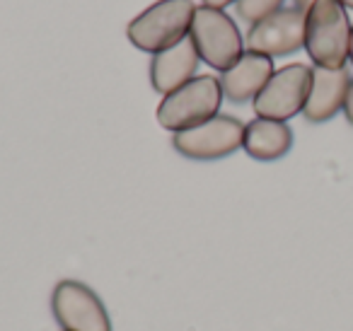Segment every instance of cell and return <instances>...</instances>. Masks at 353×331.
Here are the masks:
<instances>
[{
	"mask_svg": "<svg viewBox=\"0 0 353 331\" xmlns=\"http://www.w3.org/2000/svg\"><path fill=\"white\" fill-rule=\"evenodd\" d=\"M351 20L339 0H317L305 12V46L317 68H346Z\"/></svg>",
	"mask_w": 353,
	"mask_h": 331,
	"instance_id": "6da1fadb",
	"label": "cell"
},
{
	"mask_svg": "<svg viewBox=\"0 0 353 331\" xmlns=\"http://www.w3.org/2000/svg\"><path fill=\"white\" fill-rule=\"evenodd\" d=\"M194 10H196L194 0H157L128 22V41L152 56L172 49L189 37Z\"/></svg>",
	"mask_w": 353,
	"mask_h": 331,
	"instance_id": "7a4b0ae2",
	"label": "cell"
},
{
	"mask_svg": "<svg viewBox=\"0 0 353 331\" xmlns=\"http://www.w3.org/2000/svg\"><path fill=\"white\" fill-rule=\"evenodd\" d=\"M221 104V80L213 75H196L187 85L162 97L160 107H157V121L167 131L179 133L218 117Z\"/></svg>",
	"mask_w": 353,
	"mask_h": 331,
	"instance_id": "3957f363",
	"label": "cell"
},
{
	"mask_svg": "<svg viewBox=\"0 0 353 331\" xmlns=\"http://www.w3.org/2000/svg\"><path fill=\"white\" fill-rule=\"evenodd\" d=\"M189 39L196 46L199 59L221 73L235 66L245 54V37L237 30V22L228 12L208 6H196L194 10Z\"/></svg>",
	"mask_w": 353,
	"mask_h": 331,
	"instance_id": "277c9868",
	"label": "cell"
},
{
	"mask_svg": "<svg viewBox=\"0 0 353 331\" xmlns=\"http://www.w3.org/2000/svg\"><path fill=\"white\" fill-rule=\"evenodd\" d=\"M310 85H312V68L305 63H288L274 70L269 83L252 102L254 114L271 121H288L298 117L307 102Z\"/></svg>",
	"mask_w": 353,
	"mask_h": 331,
	"instance_id": "5b68a950",
	"label": "cell"
},
{
	"mask_svg": "<svg viewBox=\"0 0 353 331\" xmlns=\"http://www.w3.org/2000/svg\"><path fill=\"white\" fill-rule=\"evenodd\" d=\"M242 138H245V123L228 114H218L199 126L174 133L172 146L189 160H221L240 150Z\"/></svg>",
	"mask_w": 353,
	"mask_h": 331,
	"instance_id": "8992f818",
	"label": "cell"
},
{
	"mask_svg": "<svg viewBox=\"0 0 353 331\" xmlns=\"http://www.w3.org/2000/svg\"><path fill=\"white\" fill-rule=\"evenodd\" d=\"M51 310L63 331H112L102 300L85 283L61 281L51 295Z\"/></svg>",
	"mask_w": 353,
	"mask_h": 331,
	"instance_id": "52a82bcc",
	"label": "cell"
},
{
	"mask_svg": "<svg viewBox=\"0 0 353 331\" xmlns=\"http://www.w3.org/2000/svg\"><path fill=\"white\" fill-rule=\"evenodd\" d=\"M245 46L247 51L269 59L295 54L305 46V12L298 8H281L256 25H250Z\"/></svg>",
	"mask_w": 353,
	"mask_h": 331,
	"instance_id": "ba28073f",
	"label": "cell"
},
{
	"mask_svg": "<svg viewBox=\"0 0 353 331\" xmlns=\"http://www.w3.org/2000/svg\"><path fill=\"white\" fill-rule=\"evenodd\" d=\"M351 73L346 68H312V85H310L307 102H305L303 117L310 123H324L343 112Z\"/></svg>",
	"mask_w": 353,
	"mask_h": 331,
	"instance_id": "9c48e42d",
	"label": "cell"
},
{
	"mask_svg": "<svg viewBox=\"0 0 353 331\" xmlns=\"http://www.w3.org/2000/svg\"><path fill=\"white\" fill-rule=\"evenodd\" d=\"M274 75V59L269 56L254 54V51H245L242 59L235 66L221 73V88L223 97L232 104H245L254 102L256 94L264 90L269 78Z\"/></svg>",
	"mask_w": 353,
	"mask_h": 331,
	"instance_id": "30bf717a",
	"label": "cell"
},
{
	"mask_svg": "<svg viewBox=\"0 0 353 331\" xmlns=\"http://www.w3.org/2000/svg\"><path fill=\"white\" fill-rule=\"evenodd\" d=\"M199 54L194 41L184 39L172 49H165L160 54L152 56L150 61V85L155 92H160L162 97L174 90H179L182 85H187L189 80L196 78L199 68Z\"/></svg>",
	"mask_w": 353,
	"mask_h": 331,
	"instance_id": "8fae6325",
	"label": "cell"
},
{
	"mask_svg": "<svg viewBox=\"0 0 353 331\" xmlns=\"http://www.w3.org/2000/svg\"><path fill=\"white\" fill-rule=\"evenodd\" d=\"M293 148V131L285 121H271L259 119L245 123V138H242V150L259 162L281 160L285 152Z\"/></svg>",
	"mask_w": 353,
	"mask_h": 331,
	"instance_id": "7c38bea8",
	"label": "cell"
},
{
	"mask_svg": "<svg viewBox=\"0 0 353 331\" xmlns=\"http://www.w3.org/2000/svg\"><path fill=\"white\" fill-rule=\"evenodd\" d=\"M285 0H237V15L240 20H245L247 25H256L264 17L274 15L276 10L283 8Z\"/></svg>",
	"mask_w": 353,
	"mask_h": 331,
	"instance_id": "4fadbf2b",
	"label": "cell"
},
{
	"mask_svg": "<svg viewBox=\"0 0 353 331\" xmlns=\"http://www.w3.org/2000/svg\"><path fill=\"white\" fill-rule=\"evenodd\" d=\"M343 114H346V121L353 126V78H351V85H348L346 102H343Z\"/></svg>",
	"mask_w": 353,
	"mask_h": 331,
	"instance_id": "5bb4252c",
	"label": "cell"
},
{
	"mask_svg": "<svg viewBox=\"0 0 353 331\" xmlns=\"http://www.w3.org/2000/svg\"><path fill=\"white\" fill-rule=\"evenodd\" d=\"M232 3H237V0H203V6L216 8V10H225V8L232 6Z\"/></svg>",
	"mask_w": 353,
	"mask_h": 331,
	"instance_id": "9a60e30c",
	"label": "cell"
},
{
	"mask_svg": "<svg viewBox=\"0 0 353 331\" xmlns=\"http://www.w3.org/2000/svg\"><path fill=\"white\" fill-rule=\"evenodd\" d=\"M295 6L293 8H298V10H303V12H307L310 8L314 6V3H317V0H293Z\"/></svg>",
	"mask_w": 353,
	"mask_h": 331,
	"instance_id": "2e32d148",
	"label": "cell"
},
{
	"mask_svg": "<svg viewBox=\"0 0 353 331\" xmlns=\"http://www.w3.org/2000/svg\"><path fill=\"white\" fill-rule=\"evenodd\" d=\"M348 61L353 63V25H351V46H348Z\"/></svg>",
	"mask_w": 353,
	"mask_h": 331,
	"instance_id": "e0dca14e",
	"label": "cell"
},
{
	"mask_svg": "<svg viewBox=\"0 0 353 331\" xmlns=\"http://www.w3.org/2000/svg\"><path fill=\"white\" fill-rule=\"evenodd\" d=\"M339 3H341L346 10H353V0H339Z\"/></svg>",
	"mask_w": 353,
	"mask_h": 331,
	"instance_id": "ac0fdd59",
	"label": "cell"
}]
</instances>
